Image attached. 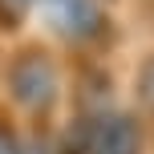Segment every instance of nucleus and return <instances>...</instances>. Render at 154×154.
<instances>
[{"mask_svg": "<svg viewBox=\"0 0 154 154\" xmlns=\"http://www.w3.org/2000/svg\"><path fill=\"white\" fill-rule=\"evenodd\" d=\"M73 65L37 32L0 45V106L32 130H53L69 109Z\"/></svg>", "mask_w": 154, "mask_h": 154, "instance_id": "obj_1", "label": "nucleus"}, {"mask_svg": "<svg viewBox=\"0 0 154 154\" xmlns=\"http://www.w3.org/2000/svg\"><path fill=\"white\" fill-rule=\"evenodd\" d=\"M32 32L61 57H69V65H81L106 61L122 37V24L114 16V4L106 0H41Z\"/></svg>", "mask_w": 154, "mask_h": 154, "instance_id": "obj_2", "label": "nucleus"}, {"mask_svg": "<svg viewBox=\"0 0 154 154\" xmlns=\"http://www.w3.org/2000/svg\"><path fill=\"white\" fill-rule=\"evenodd\" d=\"M37 4H41V0H0V45L20 41V37L32 32Z\"/></svg>", "mask_w": 154, "mask_h": 154, "instance_id": "obj_3", "label": "nucleus"}, {"mask_svg": "<svg viewBox=\"0 0 154 154\" xmlns=\"http://www.w3.org/2000/svg\"><path fill=\"white\" fill-rule=\"evenodd\" d=\"M134 109H138L142 118L154 114V49L138 57V65H134Z\"/></svg>", "mask_w": 154, "mask_h": 154, "instance_id": "obj_4", "label": "nucleus"}, {"mask_svg": "<svg viewBox=\"0 0 154 154\" xmlns=\"http://www.w3.org/2000/svg\"><path fill=\"white\" fill-rule=\"evenodd\" d=\"M29 142H32V126H24L16 114L0 106V154H29Z\"/></svg>", "mask_w": 154, "mask_h": 154, "instance_id": "obj_5", "label": "nucleus"}, {"mask_svg": "<svg viewBox=\"0 0 154 154\" xmlns=\"http://www.w3.org/2000/svg\"><path fill=\"white\" fill-rule=\"evenodd\" d=\"M146 138H150V154H154V114H146Z\"/></svg>", "mask_w": 154, "mask_h": 154, "instance_id": "obj_6", "label": "nucleus"}, {"mask_svg": "<svg viewBox=\"0 0 154 154\" xmlns=\"http://www.w3.org/2000/svg\"><path fill=\"white\" fill-rule=\"evenodd\" d=\"M106 4H118V0H106Z\"/></svg>", "mask_w": 154, "mask_h": 154, "instance_id": "obj_7", "label": "nucleus"}, {"mask_svg": "<svg viewBox=\"0 0 154 154\" xmlns=\"http://www.w3.org/2000/svg\"><path fill=\"white\" fill-rule=\"evenodd\" d=\"M150 8H154V0H150ZM150 16H154V12H150Z\"/></svg>", "mask_w": 154, "mask_h": 154, "instance_id": "obj_8", "label": "nucleus"}]
</instances>
